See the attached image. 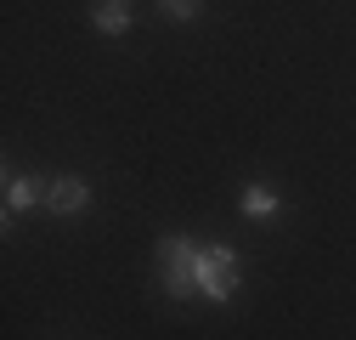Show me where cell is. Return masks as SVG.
Instances as JSON below:
<instances>
[{
    "instance_id": "1",
    "label": "cell",
    "mask_w": 356,
    "mask_h": 340,
    "mask_svg": "<svg viewBox=\"0 0 356 340\" xmlns=\"http://www.w3.org/2000/svg\"><path fill=\"white\" fill-rule=\"evenodd\" d=\"M159 255V289L170 295V301H193V295H204V301L227 307L232 295L243 289V255L232 244H204V238H187V233H164L153 244Z\"/></svg>"
},
{
    "instance_id": "2",
    "label": "cell",
    "mask_w": 356,
    "mask_h": 340,
    "mask_svg": "<svg viewBox=\"0 0 356 340\" xmlns=\"http://www.w3.org/2000/svg\"><path fill=\"white\" fill-rule=\"evenodd\" d=\"M46 210L51 216H85V210H91V182L85 176H51L46 182Z\"/></svg>"
},
{
    "instance_id": "3",
    "label": "cell",
    "mask_w": 356,
    "mask_h": 340,
    "mask_svg": "<svg viewBox=\"0 0 356 340\" xmlns=\"http://www.w3.org/2000/svg\"><path fill=\"white\" fill-rule=\"evenodd\" d=\"M238 216L254 222V227H272V222L283 216V193H277L272 182H249V187L238 193Z\"/></svg>"
},
{
    "instance_id": "4",
    "label": "cell",
    "mask_w": 356,
    "mask_h": 340,
    "mask_svg": "<svg viewBox=\"0 0 356 340\" xmlns=\"http://www.w3.org/2000/svg\"><path fill=\"white\" fill-rule=\"evenodd\" d=\"M46 182L51 176H23V170H6V227L17 216H29L34 204H46Z\"/></svg>"
},
{
    "instance_id": "5",
    "label": "cell",
    "mask_w": 356,
    "mask_h": 340,
    "mask_svg": "<svg viewBox=\"0 0 356 340\" xmlns=\"http://www.w3.org/2000/svg\"><path fill=\"white\" fill-rule=\"evenodd\" d=\"M91 23H97V34L124 40L136 29V6H130V0H91Z\"/></svg>"
},
{
    "instance_id": "6",
    "label": "cell",
    "mask_w": 356,
    "mask_h": 340,
    "mask_svg": "<svg viewBox=\"0 0 356 340\" xmlns=\"http://www.w3.org/2000/svg\"><path fill=\"white\" fill-rule=\"evenodd\" d=\"M159 12H164L170 23H198V17H204V0H159Z\"/></svg>"
}]
</instances>
